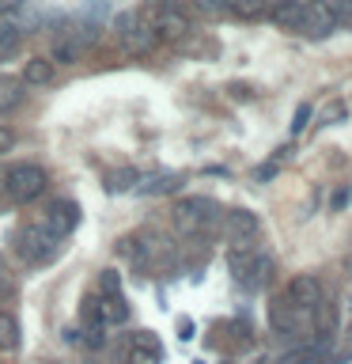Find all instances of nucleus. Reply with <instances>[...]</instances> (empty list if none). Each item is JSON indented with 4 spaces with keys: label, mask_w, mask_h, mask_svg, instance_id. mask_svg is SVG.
Returning <instances> with one entry per match:
<instances>
[{
    "label": "nucleus",
    "mask_w": 352,
    "mask_h": 364,
    "mask_svg": "<svg viewBox=\"0 0 352 364\" xmlns=\"http://www.w3.org/2000/svg\"><path fill=\"white\" fill-rule=\"evenodd\" d=\"M220 216H224V209L212 198H182V201H175V209H170L175 228L189 239H201V235L216 232V228H220Z\"/></svg>",
    "instance_id": "f257e3e1"
},
{
    "label": "nucleus",
    "mask_w": 352,
    "mask_h": 364,
    "mask_svg": "<svg viewBox=\"0 0 352 364\" xmlns=\"http://www.w3.org/2000/svg\"><path fill=\"white\" fill-rule=\"evenodd\" d=\"M141 16L148 19V27L155 31L159 42H178L189 34V11L182 0H152Z\"/></svg>",
    "instance_id": "f03ea898"
},
{
    "label": "nucleus",
    "mask_w": 352,
    "mask_h": 364,
    "mask_svg": "<svg viewBox=\"0 0 352 364\" xmlns=\"http://www.w3.org/2000/svg\"><path fill=\"white\" fill-rule=\"evenodd\" d=\"M227 266H231V277L243 284V289H261V284L269 281L273 273V258L265 250H258L254 243L250 247H231V255H227Z\"/></svg>",
    "instance_id": "7ed1b4c3"
},
{
    "label": "nucleus",
    "mask_w": 352,
    "mask_h": 364,
    "mask_svg": "<svg viewBox=\"0 0 352 364\" xmlns=\"http://www.w3.org/2000/svg\"><path fill=\"white\" fill-rule=\"evenodd\" d=\"M50 186V175H45L42 164H11L4 171V193L16 205H31L42 198V190Z\"/></svg>",
    "instance_id": "20e7f679"
},
{
    "label": "nucleus",
    "mask_w": 352,
    "mask_h": 364,
    "mask_svg": "<svg viewBox=\"0 0 352 364\" xmlns=\"http://www.w3.org/2000/svg\"><path fill=\"white\" fill-rule=\"evenodd\" d=\"M11 250L27 262V266H45V262H53L57 255V239L45 232L42 224H23L16 239H11Z\"/></svg>",
    "instance_id": "39448f33"
},
{
    "label": "nucleus",
    "mask_w": 352,
    "mask_h": 364,
    "mask_svg": "<svg viewBox=\"0 0 352 364\" xmlns=\"http://www.w3.org/2000/svg\"><path fill=\"white\" fill-rule=\"evenodd\" d=\"M334 27H337V16L322 4V0H303L288 31L307 34V38H326V34L334 31Z\"/></svg>",
    "instance_id": "423d86ee"
},
{
    "label": "nucleus",
    "mask_w": 352,
    "mask_h": 364,
    "mask_svg": "<svg viewBox=\"0 0 352 364\" xmlns=\"http://www.w3.org/2000/svg\"><path fill=\"white\" fill-rule=\"evenodd\" d=\"M121 255L133 262V266H141V269H148V266H155L159 258L167 255V239H159L155 232H133V235H125L121 239Z\"/></svg>",
    "instance_id": "0eeeda50"
},
{
    "label": "nucleus",
    "mask_w": 352,
    "mask_h": 364,
    "mask_svg": "<svg viewBox=\"0 0 352 364\" xmlns=\"http://www.w3.org/2000/svg\"><path fill=\"white\" fill-rule=\"evenodd\" d=\"M118 38L125 50H133V53H152L155 50V31L148 27V19L141 16V11H125V16L118 19Z\"/></svg>",
    "instance_id": "6e6552de"
},
{
    "label": "nucleus",
    "mask_w": 352,
    "mask_h": 364,
    "mask_svg": "<svg viewBox=\"0 0 352 364\" xmlns=\"http://www.w3.org/2000/svg\"><path fill=\"white\" fill-rule=\"evenodd\" d=\"M311 323V311H299L288 296H277V300L269 304V326H273V334H280V338H299V330Z\"/></svg>",
    "instance_id": "1a4fd4ad"
},
{
    "label": "nucleus",
    "mask_w": 352,
    "mask_h": 364,
    "mask_svg": "<svg viewBox=\"0 0 352 364\" xmlns=\"http://www.w3.org/2000/svg\"><path fill=\"white\" fill-rule=\"evenodd\" d=\"M220 228H224V235L231 247H250L261 232V220H258V213H250V209H227L220 216Z\"/></svg>",
    "instance_id": "9d476101"
},
{
    "label": "nucleus",
    "mask_w": 352,
    "mask_h": 364,
    "mask_svg": "<svg viewBox=\"0 0 352 364\" xmlns=\"http://www.w3.org/2000/svg\"><path fill=\"white\" fill-rule=\"evenodd\" d=\"M42 228L50 232L53 239H65V235H72L76 228H79V205L76 201H50L45 205V213H42Z\"/></svg>",
    "instance_id": "9b49d317"
},
{
    "label": "nucleus",
    "mask_w": 352,
    "mask_h": 364,
    "mask_svg": "<svg viewBox=\"0 0 352 364\" xmlns=\"http://www.w3.org/2000/svg\"><path fill=\"white\" fill-rule=\"evenodd\" d=\"M125 364H163V341L152 330H133L125 346Z\"/></svg>",
    "instance_id": "f8f14e48"
},
{
    "label": "nucleus",
    "mask_w": 352,
    "mask_h": 364,
    "mask_svg": "<svg viewBox=\"0 0 352 364\" xmlns=\"http://www.w3.org/2000/svg\"><path fill=\"white\" fill-rule=\"evenodd\" d=\"M288 300L299 307V311H318V304H322V281L318 277H311V273H299V277H292L288 281Z\"/></svg>",
    "instance_id": "ddd939ff"
},
{
    "label": "nucleus",
    "mask_w": 352,
    "mask_h": 364,
    "mask_svg": "<svg viewBox=\"0 0 352 364\" xmlns=\"http://www.w3.org/2000/svg\"><path fill=\"white\" fill-rule=\"evenodd\" d=\"M91 304H95V315H99L106 326L129 323V304H125L121 292H95V296H91Z\"/></svg>",
    "instance_id": "4468645a"
},
{
    "label": "nucleus",
    "mask_w": 352,
    "mask_h": 364,
    "mask_svg": "<svg viewBox=\"0 0 352 364\" xmlns=\"http://www.w3.org/2000/svg\"><path fill=\"white\" fill-rule=\"evenodd\" d=\"M23 84L27 87H45V84H53V61L50 57H31L27 65H23Z\"/></svg>",
    "instance_id": "2eb2a0df"
},
{
    "label": "nucleus",
    "mask_w": 352,
    "mask_h": 364,
    "mask_svg": "<svg viewBox=\"0 0 352 364\" xmlns=\"http://www.w3.org/2000/svg\"><path fill=\"white\" fill-rule=\"evenodd\" d=\"M27 84L16 76H0V114H11L16 107H23V99H27Z\"/></svg>",
    "instance_id": "dca6fc26"
},
{
    "label": "nucleus",
    "mask_w": 352,
    "mask_h": 364,
    "mask_svg": "<svg viewBox=\"0 0 352 364\" xmlns=\"http://www.w3.org/2000/svg\"><path fill=\"white\" fill-rule=\"evenodd\" d=\"M23 346V330H19V318L11 311H0V353H16Z\"/></svg>",
    "instance_id": "f3484780"
},
{
    "label": "nucleus",
    "mask_w": 352,
    "mask_h": 364,
    "mask_svg": "<svg viewBox=\"0 0 352 364\" xmlns=\"http://www.w3.org/2000/svg\"><path fill=\"white\" fill-rule=\"evenodd\" d=\"M227 11L238 19H258V16H269V4L273 0H224Z\"/></svg>",
    "instance_id": "a211bd4d"
},
{
    "label": "nucleus",
    "mask_w": 352,
    "mask_h": 364,
    "mask_svg": "<svg viewBox=\"0 0 352 364\" xmlns=\"http://www.w3.org/2000/svg\"><path fill=\"white\" fill-rule=\"evenodd\" d=\"M19 38L23 34H19L16 23H0V61H8V57L19 50Z\"/></svg>",
    "instance_id": "6ab92c4d"
},
{
    "label": "nucleus",
    "mask_w": 352,
    "mask_h": 364,
    "mask_svg": "<svg viewBox=\"0 0 352 364\" xmlns=\"http://www.w3.org/2000/svg\"><path fill=\"white\" fill-rule=\"evenodd\" d=\"M178 182H182L178 175H155V178H148L141 190L144 193H170V190H178Z\"/></svg>",
    "instance_id": "aec40b11"
},
{
    "label": "nucleus",
    "mask_w": 352,
    "mask_h": 364,
    "mask_svg": "<svg viewBox=\"0 0 352 364\" xmlns=\"http://www.w3.org/2000/svg\"><path fill=\"white\" fill-rule=\"evenodd\" d=\"M99 292H121V277L114 269H102L99 273Z\"/></svg>",
    "instance_id": "412c9836"
},
{
    "label": "nucleus",
    "mask_w": 352,
    "mask_h": 364,
    "mask_svg": "<svg viewBox=\"0 0 352 364\" xmlns=\"http://www.w3.org/2000/svg\"><path fill=\"white\" fill-rule=\"evenodd\" d=\"M322 4L337 16V23H345V19L352 16V0H322Z\"/></svg>",
    "instance_id": "4be33fe9"
},
{
    "label": "nucleus",
    "mask_w": 352,
    "mask_h": 364,
    "mask_svg": "<svg viewBox=\"0 0 352 364\" xmlns=\"http://www.w3.org/2000/svg\"><path fill=\"white\" fill-rule=\"evenodd\" d=\"M193 8L204 11V16H224V11H227L224 0H193Z\"/></svg>",
    "instance_id": "5701e85b"
},
{
    "label": "nucleus",
    "mask_w": 352,
    "mask_h": 364,
    "mask_svg": "<svg viewBox=\"0 0 352 364\" xmlns=\"http://www.w3.org/2000/svg\"><path fill=\"white\" fill-rule=\"evenodd\" d=\"M133 182H141V175H136V171H118V175H114V182H110V186H114V190H129Z\"/></svg>",
    "instance_id": "b1692460"
},
{
    "label": "nucleus",
    "mask_w": 352,
    "mask_h": 364,
    "mask_svg": "<svg viewBox=\"0 0 352 364\" xmlns=\"http://www.w3.org/2000/svg\"><path fill=\"white\" fill-rule=\"evenodd\" d=\"M307 118H311V107H307V102H303V107H299V110H295V122H292V133H303V129H307Z\"/></svg>",
    "instance_id": "393cba45"
},
{
    "label": "nucleus",
    "mask_w": 352,
    "mask_h": 364,
    "mask_svg": "<svg viewBox=\"0 0 352 364\" xmlns=\"http://www.w3.org/2000/svg\"><path fill=\"white\" fill-rule=\"evenodd\" d=\"M11 144H16V133H11L8 125H0V156L11 152Z\"/></svg>",
    "instance_id": "a878e982"
},
{
    "label": "nucleus",
    "mask_w": 352,
    "mask_h": 364,
    "mask_svg": "<svg viewBox=\"0 0 352 364\" xmlns=\"http://www.w3.org/2000/svg\"><path fill=\"white\" fill-rule=\"evenodd\" d=\"M329 205H334V209H345V205H348V186H341V190L334 193V201H329Z\"/></svg>",
    "instance_id": "bb28decb"
},
{
    "label": "nucleus",
    "mask_w": 352,
    "mask_h": 364,
    "mask_svg": "<svg viewBox=\"0 0 352 364\" xmlns=\"http://www.w3.org/2000/svg\"><path fill=\"white\" fill-rule=\"evenodd\" d=\"M23 4V0H0V16H4V11H16Z\"/></svg>",
    "instance_id": "cd10ccee"
},
{
    "label": "nucleus",
    "mask_w": 352,
    "mask_h": 364,
    "mask_svg": "<svg viewBox=\"0 0 352 364\" xmlns=\"http://www.w3.org/2000/svg\"><path fill=\"white\" fill-rule=\"evenodd\" d=\"M0 292H8V284H4V277H0Z\"/></svg>",
    "instance_id": "c85d7f7f"
},
{
    "label": "nucleus",
    "mask_w": 352,
    "mask_h": 364,
    "mask_svg": "<svg viewBox=\"0 0 352 364\" xmlns=\"http://www.w3.org/2000/svg\"><path fill=\"white\" fill-rule=\"evenodd\" d=\"M348 346H352V326H348Z\"/></svg>",
    "instance_id": "c756f323"
}]
</instances>
